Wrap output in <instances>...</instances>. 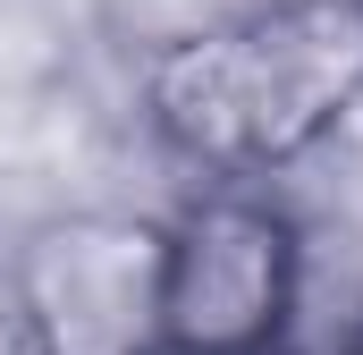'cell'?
Listing matches in <instances>:
<instances>
[{
    "label": "cell",
    "instance_id": "1",
    "mask_svg": "<svg viewBox=\"0 0 363 355\" xmlns=\"http://www.w3.org/2000/svg\"><path fill=\"white\" fill-rule=\"evenodd\" d=\"M0 355H161V212H34L0 246Z\"/></svg>",
    "mask_w": 363,
    "mask_h": 355
},
{
    "label": "cell",
    "instance_id": "2",
    "mask_svg": "<svg viewBox=\"0 0 363 355\" xmlns=\"http://www.w3.org/2000/svg\"><path fill=\"white\" fill-rule=\"evenodd\" d=\"M296 212L271 178H194L161 203V355H287Z\"/></svg>",
    "mask_w": 363,
    "mask_h": 355
},
{
    "label": "cell",
    "instance_id": "3",
    "mask_svg": "<svg viewBox=\"0 0 363 355\" xmlns=\"http://www.w3.org/2000/svg\"><path fill=\"white\" fill-rule=\"evenodd\" d=\"M347 355H363V330H355V339H347Z\"/></svg>",
    "mask_w": 363,
    "mask_h": 355
}]
</instances>
